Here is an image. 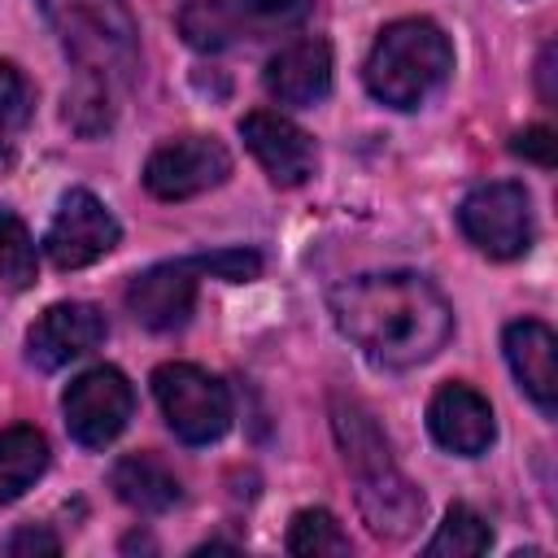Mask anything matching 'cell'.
Returning <instances> with one entry per match:
<instances>
[{"label":"cell","instance_id":"cell-25","mask_svg":"<svg viewBox=\"0 0 558 558\" xmlns=\"http://www.w3.org/2000/svg\"><path fill=\"white\" fill-rule=\"evenodd\" d=\"M201 275L227 279V283H248L262 275V257L253 248H218V253H196Z\"/></svg>","mask_w":558,"mask_h":558},{"label":"cell","instance_id":"cell-14","mask_svg":"<svg viewBox=\"0 0 558 558\" xmlns=\"http://www.w3.org/2000/svg\"><path fill=\"white\" fill-rule=\"evenodd\" d=\"M501 349L519 388L536 401L541 414H554L558 410V336L541 318H519L506 327Z\"/></svg>","mask_w":558,"mask_h":558},{"label":"cell","instance_id":"cell-13","mask_svg":"<svg viewBox=\"0 0 558 558\" xmlns=\"http://www.w3.org/2000/svg\"><path fill=\"white\" fill-rule=\"evenodd\" d=\"M262 83H266L270 100H279V105H292V109L318 105L331 92V48H327V39L305 35V39L283 44L266 61Z\"/></svg>","mask_w":558,"mask_h":558},{"label":"cell","instance_id":"cell-17","mask_svg":"<svg viewBox=\"0 0 558 558\" xmlns=\"http://www.w3.org/2000/svg\"><path fill=\"white\" fill-rule=\"evenodd\" d=\"M48 471V440L44 432L17 423L0 432V506L22 497L39 475Z\"/></svg>","mask_w":558,"mask_h":558},{"label":"cell","instance_id":"cell-1","mask_svg":"<svg viewBox=\"0 0 558 558\" xmlns=\"http://www.w3.org/2000/svg\"><path fill=\"white\" fill-rule=\"evenodd\" d=\"M327 305L336 327L379 366H418L453 336L449 301L410 270L344 279L331 288Z\"/></svg>","mask_w":558,"mask_h":558},{"label":"cell","instance_id":"cell-7","mask_svg":"<svg viewBox=\"0 0 558 558\" xmlns=\"http://www.w3.org/2000/svg\"><path fill=\"white\" fill-rule=\"evenodd\" d=\"M118 235H122V227L105 209V201L92 196L87 187H70L48 222L44 253L57 270H83V266L100 262L118 244Z\"/></svg>","mask_w":558,"mask_h":558},{"label":"cell","instance_id":"cell-23","mask_svg":"<svg viewBox=\"0 0 558 558\" xmlns=\"http://www.w3.org/2000/svg\"><path fill=\"white\" fill-rule=\"evenodd\" d=\"M65 122L83 135H100L109 122H113V109H109V87L96 83V78H78V87L65 96Z\"/></svg>","mask_w":558,"mask_h":558},{"label":"cell","instance_id":"cell-15","mask_svg":"<svg viewBox=\"0 0 558 558\" xmlns=\"http://www.w3.org/2000/svg\"><path fill=\"white\" fill-rule=\"evenodd\" d=\"M357 510L379 541H405L423 519V493L397 466H379L357 475Z\"/></svg>","mask_w":558,"mask_h":558},{"label":"cell","instance_id":"cell-26","mask_svg":"<svg viewBox=\"0 0 558 558\" xmlns=\"http://www.w3.org/2000/svg\"><path fill=\"white\" fill-rule=\"evenodd\" d=\"M235 9L257 26H288L305 17L310 0H235Z\"/></svg>","mask_w":558,"mask_h":558},{"label":"cell","instance_id":"cell-30","mask_svg":"<svg viewBox=\"0 0 558 558\" xmlns=\"http://www.w3.org/2000/svg\"><path fill=\"white\" fill-rule=\"evenodd\" d=\"M13 161H17V153H13V144L0 135V174H9V170H13Z\"/></svg>","mask_w":558,"mask_h":558},{"label":"cell","instance_id":"cell-19","mask_svg":"<svg viewBox=\"0 0 558 558\" xmlns=\"http://www.w3.org/2000/svg\"><path fill=\"white\" fill-rule=\"evenodd\" d=\"M179 31H183V39H187L192 48L218 52V48H227V44L240 39L244 13H240L235 4H227V0H192V4L179 13Z\"/></svg>","mask_w":558,"mask_h":558},{"label":"cell","instance_id":"cell-12","mask_svg":"<svg viewBox=\"0 0 558 558\" xmlns=\"http://www.w3.org/2000/svg\"><path fill=\"white\" fill-rule=\"evenodd\" d=\"M427 432L440 449L475 458L493 445L497 423H493V405L471 388V384H445L436 388V397L427 401Z\"/></svg>","mask_w":558,"mask_h":558},{"label":"cell","instance_id":"cell-2","mask_svg":"<svg viewBox=\"0 0 558 558\" xmlns=\"http://www.w3.org/2000/svg\"><path fill=\"white\" fill-rule=\"evenodd\" d=\"M453 70V48L445 31L427 17H401L379 31L366 57V92L392 109H418L432 92L445 87Z\"/></svg>","mask_w":558,"mask_h":558},{"label":"cell","instance_id":"cell-16","mask_svg":"<svg viewBox=\"0 0 558 558\" xmlns=\"http://www.w3.org/2000/svg\"><path fill=\"white\" fill-rule=\"evenodd\" d=\"M109 488L118 493L122 506H131L140 514H166L183 497L174 471L161 458H153V453H126V458H118L113 471H109Z\"/></svg>","mask_w":558,"mask_h":558},{"label":"cell","instance_id":"cell-10","mask_svg":"<svg viewBox=\"0 0 558 558\" xmlns=\"http://www.w3.org/2000/svg\"><path fill=\"white\" fill-rule=\"evenodd\" d=\"M201 266L196 257H179V262H161L148 266L144 275H135L126 283V310L148 327V331H179L192 318L196 305V283H201Z\"/></svg>","mask_w":558,"mask_h":558},{"label":"cell","instance_id":"cell-18","mask_svg":"<svg viewBox=\"0 0 558 558\" xmlns=\"http://www.w3.org/2000/svg\"><path fill=\"white\" fill-rule=\"evenodd\" d=\"M331 427H336V440H340L344 462H349L353 475H371L379 466H392V453H388L384 432L375 427V418L357 401H336Z\"/></svg>","mask_w":558,"mask_h":558},{"label":"cell","instance_id":"cell-4","mask_svg":"<svg viewBox=\"0 0 558 558\" xmlns=\"http://www.w3.org/2000/svg\"><path fill=\"white\" fill-rule=\"evenodd\" d=\"M153 397L183 445H209L231 427V392L222 379L192 362H166L153 371Z\"/></svg>","mask_w":558,"mask_h":558},{"label":"cell","instance_id":"cell-21","mask_svg":"<svg viewBox=\"0 0 558 558\" xmlns=\"http://www.w3.org/2000/svg\"><path fill=\"white\" fill-rule=\"evenodd\" d=\"M493 545V527L471 506H449L445 523L427 541V558H475Z\"/></svg>","mask_w":558,"mask_h":558},{"label":"cell","instance_id":"cell-24","mask_svg":"<svg viewBox=\"0 0 558 558\" xmlns=\"http://www.w3.org/2000/svg\"><path fill=\"white\" fill-rule=\"evenodd\" d=\"M35 113V92L26 74L13 61H0V131L4 126H26Z\"/></svg>","mask_w":558,"mask_h":558},{"label":"cell","instance_id":"cell-20","mask_svg":"<svg viewBox=\"0 0 558 558\" xmlns=\"http://www.w3.org/2000/svg\"><path fill=\"white\" fill-rule=\"evenodd\" d=\"M39 275V257H35V240L26 231V222L0 205V283L9 292H26Z\"/></svg>","mask_w":558,"mask_h":558},{"label":"cell","instance_id":"cell-29","mask_svg":"<svg viewBox=\"0 0 558 558\" xmlns=\"http://www.w3.org/2000/svg\"><path fill=\"white\" fill-rule=\"evenodd\" d=\"M536 78H541V96H545V100H554V96H558V92H554V44H545V48H541Z\"/></svg>","mask_w":558,"mask_h":558},{"label":"cell","instance_id":"cell-11","mask_svg":"<svg viewBox=\"0 0 558 558\" xmlns=\"http://www.w3.org/2000/svg\"><path fill=\"white\" fill-rule=\"evenodd\" d=\"M240 135L248 144V153L257 157V166L270 174V183L279 187H296L314 174L318 166V153H314V140L288 122L283 113H270V109H253L240 118Z\"/></svg>","mask_w":558,"mask_h":558},{"label":"cell","instance_id":"cell-3","mask_svg":"<svg viewBox=\"0 0 558 558\" xmlns=\"http://www.w3.org/2000/svg\"><path fill=\"white\" fill-rule=\"evenodd\" d=\"M65 52L78 61L83 78L105 87L126 83L140 70L135 17L122 0H39Z\"/></svg>","mask_w":558,"mask_h":558},{"label":"cell","instance_id":"cell-22","mask_svg":"<svg viewBox=\"0 0 558 558\" xmlns=\"http://www.w3.org/2000/svg\"><path fill=\"white\" fill-rule=\"evenodd\" d=\"M288 554H301V558L349 554V536L340 532L331 510H296L288 523Z\"/></svg>","mask_w":558,"mask_h":558},{"label":"cell","instance_id":"cell-5","mask_svg":"<svg viewBox=\"0 0 558 558\" xmlns=\"http://www.w3.org/2000/svg\"><path fill=\"white\" fill-rule=\"evenodd\" d=\"M458 227L480 253H488L497 262L523 257L532 244V201H527L523 183H510V179L480 183L462 196Z\"/></svg>","mask_w":558,"mask_h":558},{"label":"cell","instance_id":"cell-8","mask_svg":"<svg viewBox=\"0 0 558 558\" xmlns=\"http://www.w3.org/2000/svg\"><path fill=\"white\" fill-rule=\"evenodd\" d=\"M231 174V153L214 135H183L161 144L144 161V187L157 201H187L218 187Z\"/></svg>","mask_w":558,"mask_h":558},{"label":"cell","instance_id":"cell-28","mask_svg":"<svg viewBox=\"0 0 558 558\" xmlns=\"http://www.w3.org/2000/svg\"><path fill=\"white\" fill-rule=\"evenodd\" d=\"M9 554H57L61 541L48 532V527H17L9 541H4Z\"/></svg>","mask_w":558,"mask_h":558},{"label":"cell","instance_id":"cell-9","mask_svg":"<svg viewBox=\"0 0 558 558\" xmlns=\"http://www.w3.org/2000/svg\"><path fill=\"white\" fill-rule=\"evenodd\" d=\"M105 336H109V323H105V314L96 305H87V301H57L26 331V357L39 371H61L74 357H83L96 344H105Z\"/></svg>","mask_w":558,"mask_h":558},{"label":"cell","instance_id":"cell-27","mask_svg":"<svg viewBox=\"0 0 558 558\" xmlns=\"http://www.w3.org/2000/svg\"><path fill=\"white\" fill-rule=\"evenodd\" d=\"M510 148H514L519 157H527V161L545 166V170L558 161V140H554V131H549V126H523V131L510 140Z\"/></svg>","mask_w":558,"mask_h":558},{"label":"cell","instance_id":"cell-6","mask_svg":"<svg viewBox=\"0 0 558 558\" xmlns=\"http://www.w3.org/2000/svg\"><path fill=\"white\" fill-rule=\"evenodd\" d=\"M61 410H65V432L83 449H105L131 423L135 392L118 366H92L65 388Z\"/></svg>","mask_w":558,"mask_h":558}]
</instances>
